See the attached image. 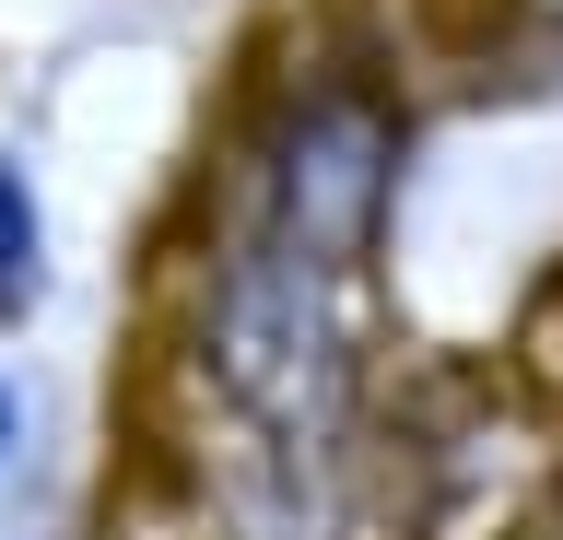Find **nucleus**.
Instances as JSON below:
<instances>
[{"label": "nucleus", "instance_id": "obj_1", "mask_svg": "<svg viewBox=\"0 0 563 540\" xmlns=\"http://www.w3.org/2000/svg\"><path fill=\"white\" fill-rule=\"evenodd\" d=\"M399 188V107L376 82H306L246 142L235 223L211 258L200 364L271 459H329L376 353V247Z\"/></svg>", "mask_w": 563, "mask_h": 540}, {"label": "nucleus", "instance_id": "obj_2", "mask_svg": "<svg viewBox=\"0 0 563 540\" xmlns=\"http://www.w3.org/2000/svg\"><path fill=\"white\" fill-rule=\"evenodd\" d=\"M47 294V212H35V177L0 153V318H24Z\"/></svg>", "mask_w": 563, "mask_h": 540}, {"label": "nucleus", "instance_id": "obj_3", "mask_svg": "<svg viewBox=\"0 0 563 540\" xmlns=\"http://www.w3.org/2000/svg\"><path fill=\"white\" fill-rule=\"evenodd\" d=\"M0 470H12V388H0Z\"/></svg>", "mask_w": 563, "mask_h": 540}]
</instances>
